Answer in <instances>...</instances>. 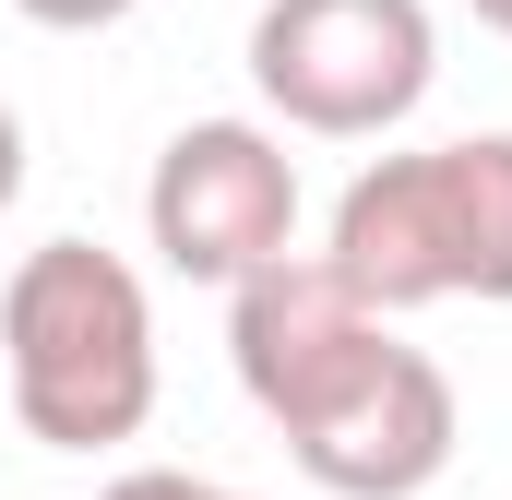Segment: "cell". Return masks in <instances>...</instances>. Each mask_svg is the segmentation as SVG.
<instances>
[{
	"label": "cell",
	"mask_w": 512,
	"mask_h": 500,
	"mask_svg": "<svg viewBox=\"0 0 512 500\" xmlns=\"http://www.w3.org/2000/svg\"><path fill=\"white\" fill-rule=\"evenodd\" d=\"M322 262H334L382 322L441 310V298L512 310V131L370 155V167L334 191V239H322Z\"/></svg>",
	"instance_id": "cell-3"
},
{
	"label": "cell",
	"mask_w": 512,
	"mask_h": 500,
	"mask_svg": "<svg viewBox=\"0 0 512 500\" xmlns=\"http://www.w3.org/2000/svg\"><path fill=\"white\" fill-rule=\"evenodd\" d=\"M0 381L24 441L48 453H120L155 417V298L120 250L48 239L0 286Z\"/></svg>",
	"instance_id": "cell-2"
},
{
	"label": "cell",
	"mask_w": 512,
	"mask_h": 500,
	"mask_svg": "<svg viewBox=\"0 0 512 500\" xmlns=\"http://www.w3.org/2000/svg\"><path fill=\"white\" fill-rule=\"evenodd\" d=\"M24 24H48V36H108V24H131L143 0H12Z\"/></svg>",
	"instance_id": "cell-7"
},
{
	"label": "cell",
	"mask_w": 512,
	"mask_h": 500,
	"mask_svg": "<svg viewBox=\"0 0 512 500\" xmlns=\"http://www.w3.org/2000/svg\"><path fill=\"white\" fill-rule=\"evenodd\" d=\"M251 84L310 143H382L441 84V24H429V0H262Z\"/></svg>",
	"instance_id": "cell-4"
},
{
	"label": "cell",
	"mask_w": 512,
	"mask_h": 500,
	"mask_svg": "<svg viewBox=\"0 0 512 500\" xmlns=\"http://www.w3.org/2000/svg\"><path fill=\"white\" fill-rule=\"evenodd\" d=\"M12 203H24V120L0 108V215H12Z\"/></svg>",
	"instance_id": "cell-8"
},
{
	"label": "cell",
	"mask_w": 512,
	"mask_h": 500,
	"mask_svg": "<svg viewBox=\"0 0 512 500\" xmlns=\"http://www.w3.org/2000/svg\"><path fill=\"white\" fill-rule=\"evenodd\" d=\"M227 358L239 393L274 417L286 465L334 500H417L465 441L453 370L405 346L322 250H286L251 286H227Z\"/></svg>",
	"instance_id": "cell-1"
},
{
	"label": "cell",
	"mask_w": 512,
	"mask_h": 500,
	"mask_svg": "<svg viewBox=\"0 0 512 500\" xmlns=\"http://www.w3.org/2000/svg\"><path fill=\"white\" fill-rule=\"evenodd\" d=\"M465 12H477V24H489V36H512V0H465Z\"/></svg>",
	"instance_id": "cell-9"
},
{
	"label": "cell",
	"mask_w": 512,
	"mask_h": 500,
	"mask_svg": "<svg viewBox=\"0 0 512 500\" xmlns=\"http://www.w3.org/2000/svg\"><path fill=\"white\" fill-rule=\"evenodd\" d=\"M96 500H251V489H227V477H191V465H131V477H108Z\"/></svg>",
	"instance_id": "cell-6"
},
{
	"label": "cell",
	"mask_w": 512,
	"mask_h": 500,
	"mask_svg": "<svg viewBox=\"0 0 512 500\" xmlns=\"http://www.w3.org/2000/svg\"><path fill=\"white\" fill-rule=\"evenodd\" d=\"M143 239L191 286H251L262 262L298 250V155L262 120H191L167 131L143 179Z\"/></svg>",
	"instance_id": "cell-5"
}]
</instances>
